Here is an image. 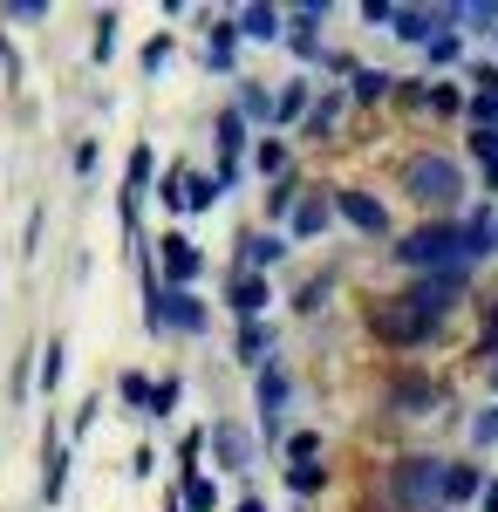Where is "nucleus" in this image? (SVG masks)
<instances>
[{"mask_svg":"<svg viewBox=\"0 0 498 512\" xmlns=\"http://www.w3.org/2000/svg\"><path fill=\"white\" fill-rule=\"evenodd\" d=\"M389 89V76H376V69H369V76H355V96H383Z\"/></svg>","mask_w":498,"mask_h":512,"instance_id":"obj_4","label":"nucleus"},{"mask_svg":"<svg viewBox=\"0 0 498 512\" xmlns=\"http://www.w3.org/2000/svg\"><path fill=\"white\" fill-rule=\"evenodd\" d=\"M260 301H267V287H260V280H239V294H232V308H239V315H253Z\"/></svg>","mask_w":498,"mask_h":512,"instance_id":"obj_3","label":"nucleus"},{"mask_svg":"<svg viewBox=\"0 0 498 512\" xmlns=\"http://www.w3.org/2000/svg\"><path fill=\"white\" fill-rule=\"evenodd\" d=\"M403 185H410V198H423V205H451V198H458V164L417 158L410 171H403Z\"/></svg>","mask_w":498,"mask_h":512,"instance_id":"obj_1","label":"nucleus"},{"mask_svg":"<svg viewBox=\"0 0 498 512\" xmlns=\"http://www.w3.org/2000/svg\"><path fill=\"white\" fill-rule=\"evenodd\" d=\"M342 212L355 219V226H362V233H383V226H389L383 205H376V198H362V192H342Z\"/></svg>","mask_w":498,"mask_h":512,"instance_id":"obj_2","label":"nucleus"}]
</instances>
